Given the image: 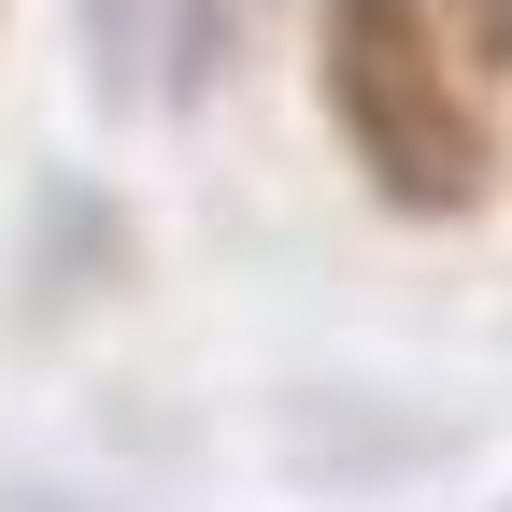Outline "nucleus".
Masks as SVG:
<instances>
[{"mask_svg": "<svg viewBox=\"0 0 512 512\" xmlns=\"http://www.w3.org/2000/svg\"><path fill=\"white\" fill-rule=\"evenodd\" d=\"M456 43L484 57V72H512V0H456Z\"/></svg>", "mask_w": 512, "mask_h": 512, "instance_id": "nucleus-3", "label": "nucleus"}, {"mask_svg": "<svg viewBox=\"0 0 512 512\" xmlns=\"http://www.w3.org/2000/svg\"><path fill=\"white\" fill-rule=\"evenodd\" d=\"M86 43L128 100H185L200 86V0H86Z\"/></svg>", "mask_w": 512, "mask_h": 512, "instance_id": "nucleus-2", "label": "nucleus"}, {"mask_svg": "<svg viewBox=\"0 0 512 512\" xmlns=\"http://www.w3.org/2000/svg\"><path fill=\"white\" fill-rule=\"evenodd\" d=\"M313 86H328L342 157L399 214H484L498 128L470 100V57L441 43L427 0H313Z\"/></svg>", "mask_w": 512, "mask_h": 512, "instance_id": "nucleus-1", "label": "nucleus"}]
</instances>
